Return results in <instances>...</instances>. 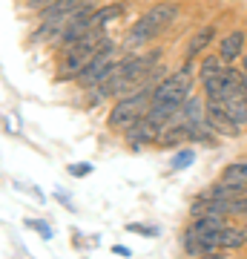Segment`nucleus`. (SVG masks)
<instances>
[{
  "mask_svg": "<svg viewBox=\"0 0 247 259\" xmlns=\"http://www.w3.org/2000/svg\"><path fill=\"white\" fill-rule=\"evenodd\" d=\"M153 64H156V55H129V58H121L112 75L107 81H101L98 87H92L89 90V104H101L104 98H110V95H127L132 93L135 87L144 83V78L153 72Z\"/></svg>",
  "mask_w": 247,
  "mask_h": 259,
  "instance_id": "nucleus-1",
  "label": "nucleus"
},
{
  "mask_svg": "<svg viewBox=\"0 0 247 259\" xmlns=\"http://www.w3.org/2000/svg\"><path fill=\"white\" fill-rule=\"evenodd\" d=\"M175 15H178V3H173V0L153 6L146 15H141V18L129 26L127 47H144V44H150V40H156V37L175 20Z\"/></svg>",
  "mask_w": 247,
  "mask_h": 259,
  "instance_id": "nucleus-2",
  "label": "nucleus"
},
{
  "mask_svg": "<svg viewBox=\"0 0 247 259\" xmlns=\"http://www.w3.org/2000/svg\"><path fill=\"white\" fill-rule=\"evenodd\" d=\"M150 104H153V90H132L129 95L118 98V104L112 107L110 112V127L112 130H127L129 124H135L141 115H146L150 110Z\"/></svg>",
  "mask_w": 247,
  "mask_h": 259,
  "instance_id": "nucleus-3",
  "label": "nucleus"
},
{
  "mask_svg": "<svg viewBox=\"0 0 247 259\" xmlns=\"http://www.w3.org/2000/svg\"><path fill=\"white\" fill-rule=\"evenodd\" d=\"M115 64H118V49L110 47V49H104V52H98V55L92 58L89 64L78 72L75 81H78V87H83V90H92V87H98L101 81L110 78Z\"/></svg>",
  "mask_w": 247,
  "mask_h": 259,
  "instance_id": "nucleus-4",
  "label": "nucleus"
},
{
  "mask_svg": "<svg viewBox=\"0 0 247 259\" xmlns=\"http://www.w3.org/2000/svg\"><path fill=\"white\" fill-rule=\"evenodd\" d=\"M190 90H192V81H190V61H187L181 72L170 75V78H164L158 87H153V101L184 104L190 98Z\"/></svg>",
  "mask_w": 247,
  "mask_h": 259,
  "instance_id": "nucleus-5",
  "label": "nucleus"
},
{
  "mask_svg": "<svg viewBox=\"0 0 247 259\" xmlns=\"http://www.w3.org/2000/svg\"><path fill=\"white\" fill-rule=\"evenodd\" d=\"M204 115H207V124H210L219 136H236L238 124L233 118H230V112L224 110V104L221 101H204Z\"/></svg>",
  "mask_w": 247,
  "mask_h": 259,
  "instance_id": "nucleus-6",
  "label": "nucleus"
},
{
  "mask_svg": "<svg viewBox=\"0 0 247 259\" xmlns=\"http://www.w3.org/2000/svg\"><path fill=\"white\" fill-rule=\"evenodd\" d=\"M127 139H129L132 147H138V144H158V139H161V127H158L153 118L141 115L135 124H129L127 127Z\"/></svg>",
  "mask_w": 247,
  "mask_h": 259,
  "instance_id": "nucleus-7",
  "label": "nucleus"
},
{
  "mask_svg": "<svg viewBox=\"0 0 247 259\" xmlns=\"http://www.w3.org/2000/svg\"><path fill=\"white\" fill-rule=\"evenodd\" d=\"M221 104H224V110L230 112V118L236 121L238 127H244V124H247V93H244V90H241V87L233 90V93H230Z\"/></svg>",
  "mask_w": 247,
  "mask_h": 259,
  "instance_id": "nucleus-8",
  "label": "nucleus"
},
{
  "mask_svg": "<svg viewBox=\"0 0 247 259\" xmlns=\"http://www.w3.org/2000/svg\"><path fill=\"white\" fill-rule=\"evenodd\" d=\"M216 40V26H202L195 35L190 37V44H187V61H195V58L202 55L204 49H210V44Z\"/></svg>",
  "mask_w": 247,
  "mask_h": 259,
  "instance_id": "nucleus-9",
  "label": "nucleus"
},
{
  "mask_svg": "<svg viewBox=\"0 0 247 259\" xmlns=\"http://www.w3.org/2000/svg\"><path fill=\"white\" fill-rule=\"evenodd\" d=\"M244 242H247V236H244L241 228H230V225H224V228L216 231V245H219V250H238Z\"/></svg>",
  "mask_w": 247,
  "mask_h": 259,
  "instance_id": "nucleus-10",
  "label": "nucleus"
},
{
  "mask_svg": "<svg viewBox=\"0 0 247 259\" xmlns=\"http://www.w3.org/2000/svg\"><path fill=\"white\" fill-rule=\"evenodd\" d=\"M124 3H107V6H101V9H95L89 15V26L92 29H104L107 23H112V20H118L121 15H124Z\"/></svg>",
  "mask_w": 247,
  "mask_h": 259,
  "instance_id": "nucleus-11",
  "label": "nucleus"
},
{
  "mask_svg": "<svg viewBox=\"0 0 247 259\" xmlns=\"http://www.w3.org/2000/svg\"><path fill=\"white\" fill-rule=\"evenodd\" d=\"M241 49H244V32H230L227 37H221L219 44V58L221 61H236L241 55Z\"/></svg>",
  "mask_w": 247,
  "mask_h": 259,
  "instance_id": "nucleus-12",
  "label": "nucleus"
},
{
  "mask_svg": "<svg viewBox=\"0 0 247 259\" xmlns=\"http://www.w3.org/2000/svg\"><path fill=\"white\" fill-rule=\"evenodd\" d=\"M221 182H227V185H233V187H247V158L233 161V164L224 167Z\"/></svg>",
  "mask_w": 247,
  "mask_h": 259,
  "instance_id": "nucleus-13",
  "label": "nucleus"
},
{
  "mask_svg": "<svg viewBox=\"0 0 247 259\" xmlns=\"http://www.w3.org/2000/svg\"><path fill=\"white\" fill-rule=\"evenodd\" d=\"M224 66H221V58L216 55H207L202 61V81H207V78H213V75H219Z\"/></svg>",
  "mask_w": 247,
  "mask_h": 259,
  "instance_id": "nucleus-14",
  "label": "nucleus"
},
{
  "mask_svg": "<svg viewBox=\"0 0 247 259\" xmlns=\"http://www.w3.org/2000/svg\"><path fill=\"white\" fill-rule=\"evenodd\" d=\"M192 158H195V153H192V150H187V147L178 150V153L173 156V170H184V167H190Z\"/></svg>",
  "mask_w": 247,
  "mask_h": 259,
  "instance_id": "nucleus-15",
  "label": "nucleus"
},
{
  "mask_svg": "<svg viewBox=\"0 0 247 259\" xmlns=\"http://www.w3.org/2000/svg\"><path fill=\"white\" fill-rule=\"evenodd\" d=\"M26 228H32V231H37L43 239H52V225L40 222V219H26Z\"/></svg>",
  "mask_w": 247,
  "mask_h": 259,
  "instance_id": "nucleus-16",
  "label": "nucleus"
},
{
  "mask_svg": "<svg viewBox=\"0 0 247 259\" xmlns=\"http://www.w3.org/2000/svg\"><path fill=\"white\" fill-rule=\"evenodd\" d=\"M129 233H141V236H158L156 225H127Z\"/></svg>",
  "mask_w": 247,
  "mask_h": 259,
  "instance_id": "nucleus-17",
  "label": "nucleus"
},
{
  "mask_svg": "<svg viewBox=\"0 0 247 259\" xmlns=\"http://www.w3.org/2000/svg\"><path fill=\"white\" fill-rule=\"evenodd\" d=\"M69 173H72V176H86V173H92V164H86V161L72 164V167H69Z\"/></svg>",
  "mask_w": 247,
  "mask_h": 259,
  "instance_id": "nucleus-18",
  "label": "nucleus"
},
{
  "mask_svg": "<svg viewBox=\"0 0 247 259\" xmlns=\"http://www.w3.org/2000/svg\"><path fill=\"white\" fill-rule=\"evenodd\" d=\"M3 121H6V130H9V133H20V124H18V115H15V112H9Z\"/></svg>",
  "mask_w": 247,
  "mask_h": 259,
  "instance_id": "nucleus-19",
  "label": "nucleus"
},
{
  "mask_svg": "<svg viewBox=\"0 0 247 259\" xmlns=\"http://www.w3.org/2000/svg\"><path fill=\"white\" fill-rule=\"evenodd\" d=\"M112 253H118V256H129V248H124V245H115V248H112Z\"/></svg>",
  "mask_w": 247,
  "mask_h": 259,
  "instance_id": "nucleus-20",
  "label": "nucleus"
},
{
  "mask_svg": "<svg viewBox=\"0 0 247 259\" xmlns=\"http://www.w3.org/2000/svg\"><path fill=\"white\" fill-rule=\"evenodd\" d=\"M244 72H247V55H244Z\"/></svg>",
  "mask_w": 247,
  "mask_h": 259,
  "instance_id": "nucleus-21",
  "label": "nucleus"
},
{
  "mask_svg": "<svg viewBox=\"0 0 247 259\" xmlns=\"http://www.w3.org/2000/svg\"><path fill=\"white\" fill-rule=\"evenodd\" d=\"M244 236H247V228H244Z\"/></svg>",
  "mask_w": 247,
  "mask_h": 259,
  "instance_id": "nucleus-22",
  "label": "nucleus"
}]
</instances>
